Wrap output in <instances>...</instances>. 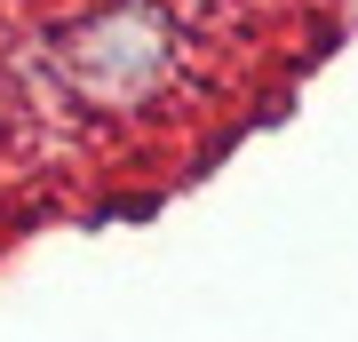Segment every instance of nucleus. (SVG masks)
<instances>
[{"label":"nucleus","instance_id":"1","mask_svg":"<svg viewBox=\"0 0 358 342\" xmlns=\"http://www.w3.org/2000/svg\"><path fill=\"white\" fill-rule=\"evenodd\" d=\"M48 80L80 112H143L183 80V32L159 0H96L48 32Z\"/></svg>","mask_w":358,"mask_h":342}]
</instances>
